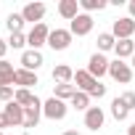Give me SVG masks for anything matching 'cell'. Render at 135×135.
I'll return each mask as SVG.
<instances>
[{
    "label": "cell",
    "mask_w": 135,
    "mask_h": 135,
    "mask_svg": "<svg viewBox=\"0 0 135 135\" xmlns=\"http://www.w3.org/2000/svg\"><path fill=\"white\" fill-rule=\"evenodd\" d=\"M114 53H117V58H132L135 56V40H117V45H114Z\"/></svg>",
    "instance_id": "18"
},
{
    "label": "cell",
    "mask_w": 135,
    "mask_h": 135,
    "mask_svg": "<svg viewBox=\"0 0 135 135\" xmlns=\"http://www.w3.org/2000/svg\"><path fill=\"white\" fill-rule=\"evenodd\" d=\"M24 45H27V35H24V32H13V35H8V48L21 50Z\"/></svg>",
    "instance_id": "26"
},
{
    "label": "cell",
    "mask_w": 135,
    "mask_h": 135,
    "mask_svg": "<svg viewBox=\"0 0 135 135\" xmlns=\"http://www.w3.org/2000/svg\"><path fill=\"white\" fill-rule=\"evenodd\" d=\"M64 135H80V132H77V130H66Z\"/></svg>",
    "instance_id": "33"
},
{
    "label": "cell",
    "mask_w": 135,
    "mask_h": 135,
    "mask_svg": "<svg viewBox=\"0 0 135 135\" xmlns=\"http://www.w3.org/2000/svg\"><path fill=\"white\" fill-rule=\"evenodd\" d=\"M111 35H114L117 40H132V35H135V19H130V16H119V19H114V24H111Z\"/></svg>",
    "instance_id": "5"
},
{
    "label": "cell",
    "mask_w": 135,
    "mask_h": 135,
    "mask_svg": "<svg viewBox=\"0 0 135 135\" xmlns=\"http://www.w3.org/2000/svg\"><path fill=\"white\" fill-rule=\"evenodd\" d=\"M48 37H50L48 24H45V21H42V24H35V27L29 29V35H27V45H29L32 50H40L42 45H48Z\"/></svg>",
    "instance_id": "4"
},
{
    "label": "cell",
    "mask_w": 135,
    "mask_h": 135,
    "mask_svg": "<svg viewBox=\"0 0 135 135\" xmlns=\"http://www.w3.org/2000/svg\"><path fill=\"white\" fill-rule=\"evenodd\" d=\"M109 64H111V61L106 58V53H98V50H95V53L90 56V61H88V72H90L95 80H101L103 74H109Z\"/></svg>",
    "instance_id": "6"
},
{
    "label": "cell",
    "mask_w": 135,
    "mask_h": 135,
    "mask_svg": "<svg viewBox=\"0 0 135 135\" xmlns=\"http://www.w3.org/2000/svg\"><path fill=\"white\" fill-rule=\"evenodd\" d=\"M109 3L106 0H80V11L82 13H93V11H103Z\"/></svg>",
    "instance_id": "24"
},
{
    "label": "cell",
    "mask_w": 135,
    "mask_h": 135,
    "mask_svg": "<svg viewBox=\"0 0 135 135\" xmlns=\"http://www.w3.org/2000/svg\"><path fill=\"white\" fill-rule=\"evenodd\" d=\"M130 66H135V56H132V64H130Z\"/></svg>",
    "instance_id": "34"
},
{
    "label": "cell",
    "mask_w": 135,
    "mask_h": 135,
    "mask_svg": "<svg viewBox=\"0 0 135 135\" xmlns=\"http://www.w3.org/2000/svg\"><path fill=\"white\" fill-rule=\"evenodd\" d=\"M74 93H77V85H74V82H69V85H56V88H53V98H58V101H72Z\"/></svg>",
    "instance_id": "19"
},
{
    "label": "cell",
    "mask_w": 135,
    "mask_h": 135,
    "mask_svg": "<svg viewBox=\"0 0 135 135\" xmlns=\"http://www.w3.org/2000/svg\"><path fill=\"white\" fill-rule=\"evenodd\" d=\"M109 77H111L114 82L127 85V82L132 80V66H130L127 61H122V58H114V61L109 64Z\"/></svg>",
    "instance_id": "3"
},
{
    "label": "cell",
    "mask_w": 135,
    "mask_h": 135,
    "mask_svg": "<svg viewBox=\"0 0 135 135\" xmlns=\"http://www.w3.org/2000/svg\"><path fill=\"white\" fill-rule=\"evenodd\" d=\"M111 117H114L117 122H124V119L130 117V109L122 103V98H114V101H111Z\"/></svg>",
    "instance_id": "23"
},
{
    "label": "cell",
    "mask_w": 135,
    "mask_h": 135,
    "mask_svg": "<svg viewBox=\"0 0 135 135\" xmlns=\"http://www.w3.org/2000/svg\"><path fill=\"white\" fill-rule=\"evenodd\" d=\"M40 117H42V101L37 98L29 109H24V127H27V130L37 127V124H40Z\"/></svg>",
    "instance_id": "13"
},
{
    "label": "cell",
    "mask_w": 135,
    "mask_h": 135,
    "mask_svg": "<svg viewBox=\"0 0 135 135\" xmlns=\"http://www.w3.org/2000/svg\"><path fill=\"white\" fill-rule=\"evenodd\" d=\"M93 16L90 13H80L74 21H69V32L74 35V37H85V35H90L93 32Z\"/></svg>",
    "instance_id": "7"
},
{
    "label": "cell",
    "mask_w": 135,
    "mask_h": 135,
    "mask_svg": "<svg viewBox=\"0 0 135 135\" xmlns=\"http://www.w3.org/2000/svg\"><path fill=\"white\" fill-rule=\"evenodd\" d=\"M6 127H11V122H8V117L0 111V130H6Z\"/></svg>",
    "instance_id": "30"
},
{
    "label": "cell",
    "mask_w": 135,
    "mask_h": 135,
    "mask_svg": "<svg viewBox=\"0 0 135 135\" xmlns=\"http://www.w3.org/2000/svg\"><path fill=\"white\" fill-rule=\"evenodd\" d=\"M74 85H77V90L88 93L90 98H103L106 95V85H101V80H95L88 69H77L74 72Z\"/></svg>",
    "instance_id": "1"
},
{
    "label": "cell",
    "mask_w": 135,
    "mask_h": 135,
    "mask_svg": "<svg viewBox=\"0 0 135 135\" xmlns=\"http://www.w3.org/2000/svg\"><path fill=\"white\" fill-rule=\"evenodd\" d=\"M24 24H27V21H24V16H21V13H8V19H6V27H8V32H11V35H13V32H21V29H24Z\"/></svg>",
    "instance_id": "25"
},
{
    "label": "cell",
    "mask_w": 135,
    "mask_h": 135,
    "mask_svg": "<svg viewBox=\"0 0 135 135\" xmlns=\"http://www.w3.org/2000/svg\"><path fill=\"white\" fill-rule=\"evenodd\" d=\"M127 11H130V19H135V0H130V3H127Z\"/></svg>",
    "instance_id": "31"
},
{
    "label": "cell",
    "mask_w": 135,
    "mask_h": 135,
    "mask_svg": "<svg viewBox=\"0 0 135 135\" xmlns=\"http://www.w3.org/2000/svg\"><path fill=\"white\" fill-rule=\"evenodd\" d=\"M53 82H56V85H69V82H74V69H72V66H66V64H58L56 69H53Z\"/></svg>",
    "instance_id": "17"
},
{
    "label": "cell",
    "mask_w": 135,
    "mask_h": 135,
    "mask_svg": "<svg viewBox=\"0 0 135 135\" xmlns=\"http://www.w3.org/2000/svg\"><path fill=\"white\" fill-rule=\"evenodd\" d=\"M42 64H45V58H42V53H40V50H32V48H27V50L21 53V69L37 72Z\"/></svg>",
    "instance_id": "11"
},
{
    "label": "cell",
    "mask_w": 135,
    "mask_h": 135,
    "mask_svg": "<svg viewBox=\"0 0 135 135\" xmlns=\"http://www.w3.org/2000/svg\"><path fill=\"white\" fill-rule=\"evenodd\" d=\"M66 111H69V103H66V101H58V98H53V95H50L48 101H42V117H48V119H53V122L64 119Z\"/></svg>",
    "instance_id": "2"
},
{
    "label": "cell",
    "mask_w": 135,
    "mask_h": 135,
    "mask_svg": "<svg viewBox=\"0 0 135 135\" xmlns=\"http://www.w3.org/2000/svg\"><path fill=\"white\" fill-rule=\"evenodd\" d=\"M72 32L69 29H50V37H48V45L53 48V50H66L72 45Z\"/></svg>",
    "instance_id": "8"
},
{
    "label": "cell",
    "mask_w": 135,
    "mask_h": 135,
    "mask_svg": "<svg viewBox=\"0 0 135 135\" xmlns=\"http://www.w3.org/2000/svg\"><path fill=\"white\" fill-rule=\"evenodd\" d=\"M3 114L8 117V122H11V127H24V106H19L16 101H11V103H6V109H3Z\"/></svg>",
    "instance_id": "12"
},
{
    "label": "cell",
    "mask_w": 135,
    "mask_h": 135,
    "mask_svg": "<svg viewBox=\"0 0 135 135\" xmlns=\"http://www.w3.org/2000/svg\"><path fill=\"white\" fill-rule=\"evenodd\" d=\"M69 106H72V109H77V111H88V109H90V95H88V93H82V90H77V93L72 95Z\"/></svg>",
    "instance_id": "21"
},
{
    "label": "cell",
    "mask_w": 135,
    "mask_h": 135,
    "mask_svg": "<svg viewBox=\"0 0 135 135\" xmlns=\"http://www.w3.org/2000/svg\"><path fill=\"white\" fill-rule=\"evenodd\" d=\"M80 13H82L80 11V0H61L58 3V16L66 19V21H74Z\"/></svg>",
    "instance_id": "14"
},
{
    "label": "cell",
    "mask_w": 135,
    "mask_h": 135,
    "mask_svg": "<svg viewBox=\"0 0 135 135\" xmlns=\"http://www.w3.org/2000/svg\"><path fill=\"white\" fill-rule=\"evenodd\" d=\"M45 3H27L24 8H21V16H24V21H32V24H42V19H45Z\"/></svg>",
    "instance_id": "9"
},
{
    "label": "cell",
    "mask_w": 135,
    "mask_h": 135,
    "mask_svg": "<svg viewBox=\"0 0 135 135\" xmlns=\"http://www.w3.org/2000/svg\"><path fill=\"white\" fill-rule=\"evenodd\" d=\"M37 85V72H29V69H16V88H24V90H32Z\"/></svg>",
    "instance_id": "16"
},
{
    "label": "cell",
    "mask_w": 135,
    "mask_h": 135,
    "mask_svg": "<svg viewBox=\"0 0 135 135\" xmlns=\"http://www.w3.org/2000/svg\"><path fill=\"white\" fill-rule=\"evenodd\" d=\"M103 122H106V114H103L101 106H90V109L85 111V127H88V130L98 132V130L103 127Z\"/></svg>",
    "instance_id": "10"
},
{
    "label": "cell",
    "mask_w": 135,
    "mask_h": 135,
    "mask_svg": "<svg viewBox=\"0 0 135 135\" xmlns=\"http://www.w3.org/2000/svg\"><path fill=\"white\" fill-rule=\"evenodd\" d=\"M6 53H8V40L0 37V61H6Z\"/></svg>",
    "instance_id": "29"
},
{
    "label": "cell",
    "mask_w": 135,
    "mask_h": 135,
    "mask_svg": "<svg viewBox=\"0 0 135 135\" xmlns=\"http://www.w3.org/2000/svg\"><path fill=\"white\" fill-rule=\"evenodd\" d=\"M0 135H6V132H3V130H0Z\"/></svg>",
    "instance_id": "35"
},
{
    "label": "cell",
    "mask_w": 135,
    "mask_h": 135,
    "mask_svg": "<svg viewBox=\"0 0 135 135\" xmlns=\"http://www.w3.org/2000/svg\"><path fill=\"white\" fill-rule=\"evenodd\" d=\"M95 42H98V53H109V50H114V45H117V37H114L111 32H101Z\"/></svg>",
    "instance_id": "20"
},
{
    "label": "cell",
    "mask_w": 135,
    "mask_h": 135,
    "mask_svg": "<svg viewBox=\"0 0 135 135\" xmlns=\"http://www.w3.org/2000/svg\"><path fill=\"white\" fill-rule=\"evenodd\" d=\"M16 85V69L11 61H0V88H13Z\"/></svg>",
    "instance_id": "15"
},
{
    "label": "cell",
    "mask_w": 135,
    "mask_h": 135,
    "mask_svg": "<svg viewBox=\"0 0 135 135\" xmlns=\"http://www.w3.org/2000/svg\"><path fill=\"white\" fill-rule=\"evenodd\" d=\"M16 98V88H0V101L3 103H11Z\"/></svg>",
    "instance_id": "27"
},
{
    "label": "cell",
    "mask_w": 135,
    "mask_h": 135,
    "mask_svg": "<svg viewBox=\"0 0 135 135\" xmlns=\"http://www.w3.org/2000/svg\"><path fill=\"white\" fill-rule=\"evenodd\" d=\"M19 106H24V109H29L35 101H37V95L32 93V90H24V88H16V98H13Z\"/></svg>",
    "instance_id": "22"
},
{
    "label": "cell",
    "mask_w": 135,
    "mask_h": 135,
    "mask_svg": "<svg viewBox=\"0 0 135 135\" xmlns=\"http://www.w3.org/2000/svg\"><path fill=\"white\" fill-rule=\"evenodd\" d=\"M127 135H135V122H132V124L127 127Z\"/></svg>",
    "instance_id": "32"
},
{
    "label": "cell",
    "mask_w": 135,
    "mask_h": 135,
    "mask_svg": "<svg viewBox=\"0 0 135 135\" xmlns=\"http://www.w3.org/2000/svg\"><path fill=\"white\" fill-rule=\"evenodd\" d=\"M119 98H122V103H124V106H127L130 111L135 109V93H132V90H127V93H122Z\"/></svg>",
    "instance_id": "28"
}]
</instances>
